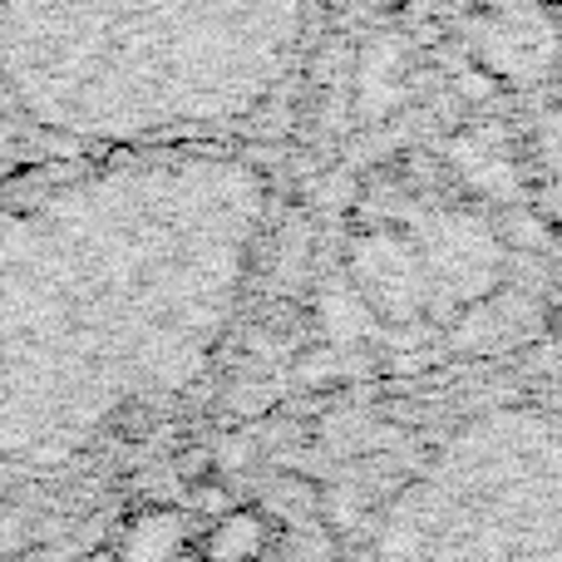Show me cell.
I'll use <instances>...</instances> for the list:
<instances>
[{
	"label": "cell",
	"mask_w": 562,
	"mask_h": 562,
	"mask_svg": "<svg viewBox=\"0 0 562 562\" xmlns=\"http://www.w3.org/2000/svg\"><path fill=\"white\" fill-rule=\"evenodd\" d=\"M277 543V524L252 504H237L233 514L213 518L203 528V538L193 543V553L203 562H262L267 548Z\"/></svg>",
	"instance_id": "3"
},
{
	"label": "cell",
	"mask_w": 562,
	"mask_h": 562,
	"mask_svg": "<svg viewBox=\"0 0 562 562\" xmlns=\"http://www.w3.org/2000/svg\"><path fill=\"white\" fill-rule=\"evenodd\" d=\"M193 494V508L198 514H207V518H223V514H233V494L223 488V479H207V484H198V488H188Z\"/></svg>",
	"instance_id": "5"
},
{
	"label": "cell",
	"mask_w": 562,
	"mask_h": 562,
	"mask_svg": "<svg viewBox=\"0 0 562 562\" xmlns=\"http://www.w3.org/2000/svg\"><path fill=\"white\" fill-rule=\"evenodd\" d=\"M173 474H178V484H183V488L207 484V479H217V454L207 445L178 449V454H173Z\"/></svg>",
	"instance_id": "4"
},
{
	"label": "cell",
	"mask_w": 562,
	"mask_h": 562,
	"mask_svg": "<svg viewBox=\"0 0 562 562\" xmlns=\"http://www.w3.org/2000/svg\"><path fill=\"white\" fill-rule=\"evenodd\" d=\"M553 5H562V0H553Z\"/></svg>",
	"instance_id": "7"
},
{
	"label": "cell",
	"mask_w": 562,
	"mask_h": 562,
	"mask_svg": "<svg viewBox=\"0 0 562 562\" xmlns=\"http://www.w3.org/2000/svg\"><path fill=\"white\" fill-rule=\"evenodd\" d=\"M15 562H55V553H45V548H35V553H20Z\"/></svg>",
	"instance_id": "6"
},
{
	"label": "cell",
	"mask_w": 562,
	"mask_h": 562,
	"mask_svg": "<svg viewBox=\"0 0 562 562\" xmlns=\"http://www.w3.org/2000/svg\"><path fill=\"white\" fill-rule=\"evenodd\" d=\"M311 0H0V173L158 148H267Z\"/></svg>",
	"instance_id": "2"
},
{
	"label": "cell",
	"mask_w": 562,
	"mask_h": 562,
	"mask_svg": "<svg viewBox=\"0 0 562 562\" xmlns=\"http://www.w3.org/2000/svg\"><path fill=\"white\" fill-rule=\"evenodd\" d=\"M277 217L267 148L0 173V474H49L213 370Z\"/></svg>",
	"instance_id": "1"
}]
</instances>
